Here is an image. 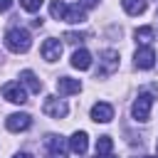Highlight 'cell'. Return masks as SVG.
Instances as JSON below:
<instances>
[{"label":"cell","mask_w":158,"mask_h":158,"mask_svg":"<svg viewBox=\"0 0 158 158\" xmlns=\"http://www.w3.org/2000/svg\"><path fill=\"white\" fill-rule=\"evenodd\" d=\"M49 12H52V17L64 20V22H72V25H79V22L86 20V12H84L81 5H64V2H59V0H54V2L49 5Z\"/></svg>","instance_id":"cell-1"},{"label":"cell","mask_w":158,"mask_h":158,"mask_svg":"<svg viewBox=\"0 0 158 158\" xmlns=\"http://www.w3.org/2000/svg\"><path fill=\"white\" fill-rule=\"evenodd\" d=\"M5 47H7L10 52H15V54H25V52L32 47V37H30V32L22 30V27H10V30L5 32Z\"/></svg>","instance_id":"cell-2"},{"label":"cell","mask_w":158,"mask_h":158,"mask_svg":"<svg viewBox=\"0 0 158 158\" xmlns=\"http://www.w3.org/2000/svg\"><path fill=\"white\" fill-rule=\"evenodd\" d=\"M151 106H153V96L146 94V91H141L138 99H136L133 106H131V116H133L136 121H148V116H151Z\"/></svg>","instance_id":"cell-3"},{"label":"cell","mask_w":158,"mask_h":158,"mask_svg":"<svg viewBox=\"0 0 158 158\" xmlns=\"http://www.w3.org/2000/svg\"><path fill=\"white\" fill-rule=\"evenodd\" d=\"M44 148H47L44 158H67V141L62 136H57V133H47Z\"/></svg>","instance_id":"cell-4"},{"label":"cell","mask_w":158,"mask_h":158,"mask_svg":"<svg viewBox=\"0 0 158 158\" xmlns=\"http://www.w3.org/2000/svg\"><path fill=\"white\" fill-rule=\"evenodd\" d=\"M42 111H44L47 116H52V118H64L67 111H69V106H67L62 99H57V96H47L44 104H42Z\"/></svg>","instance_id":"cell-5"},{"label":"cell","mask_w":158,"mask_h":158,"mask_svg":"<svg viewBox=\"0 0 158 158\" xmlns=\"http://www.w3.org/2000/svg\"><path fill=\"white\" fill-rule=\"evenodd\" d=\"M99 62H101V67H99V77H109L111 72L118 69V52H116V49H104Z\"/></svg>","instance_id":"cell-6"},{"label":"cell","mask_w":158,"mask_h":158,"mask_svg":"<svg viewBox=\"0 0 158 158\" xmlns=\"http://www.w3.org/2000/svg\"><path fill=\"white\" fill-rule=\"evenodd\" d=\"M2 99L12 101V104H25V101H27V91L22 89L20 81H7V84L2 86Z\"/></svg>","instance_id":"cell-7"},{"label":"cell","mask_w":158,"mask_h":158,"mask_svg":"<svg viewBox=\"0 0 158 158\" xmlns=\"http://www.w3.org/2000/svg\"><path fill=\"white\" fill-rule=\"evenodd\" d=\"M5 126H7V131H12V133L27 131V128L32 126V116H30V114H10V116L5 118Z\"/></svg>","instance_id":"cell-8"},{"label":"cell","mask_w":158,"mask_h":158,"mask_svg":"<svg viewBox=\"0 0 158 158\" xmlns=\"http://www.w3.org/2000/svg\"><path fill=\"white\" fill-rule=\"evenodd\" d=\"M133 62H136L138 69H151V67L156 64V52H153V47H141V49H136Z\"/></svg>","instance_id":"cell-9"},{"label":"cell","mask_w":158,"mask_h":158,"mask_svg":"<svg viewBox=\"0 0 158 158\" xmlns=\"http://www.w3.org/2000/svg\"><path fill=\"white\" fill-rule=\"evenodd\" d=\"M42 57H44L47 62H57V59L62 57V42L54 40V37L44 40V42H42Z\"/></svg>","instance_id":"cell-10"},{"label":"cell","mask_w":158,"mask_h":158,"mask_svg":"<svg viewBox=\"0 0 158 158\" xmlns=\"http://www.w3.org/2000/svg\"><path fill=\"white\" fill-rule=\"evenodd\" d=\"M91 118H94L96 123H109V121L114 118V106H111V104H104V101L94 104V106H91Z\"/></svg>","instance_id":"cell-11"},{"label":"cell","mask_w":158,"mask_h":158,"mask_svg":"<svg viewBox=\"0 0 158 158\" xmlns=\"http://www.w3.org/2000/svg\"><path fill=\"white\" fill-rule=\"evenodd\" d=\"M57 91H59L62 96L79 94V91H81V84H79V79H72V77H59V79H57Z\"/></svg>","instance_id":"cell-12"},{"label":"cell","mask_w":158,"mask_h":158,"mask_svg":"<svg viewBox=\"0 0 158 158\" xmlns=\"http://www.w3.org/2000/svg\"><path fill=\"white\" fill-rule=\"evenodd\" d=\"M69 148H72L77 156H84L86 148H89V136H86L84 131H74L72 138H69Z\"/></svg>","instance_id":"cell-13"},{"label":"cell","mask_w":158,"mask_h":158,"mask_svg":"<svg viewBox=\"0 0 158 158\" xmlns=\"http://www.w3.org/2000/svg\"><path fill=\"white\" fill-rule=\"evenodd\" d=\"M72 67H74V69H81V72L89 69V67H91V54H89L86 49H77V52L72 54Z\"/></svg>","instance_id":"cell-14"},{"label":"cell","mask_w":158,"mask_h":158,"mask_svg":"<svg viewBox=\"0 0 158 158\" xmlns=\"http://www.w3.org/2000/svg\"><path fill=\"white\" fill-rule=\"evenodd\" d=\"M20 81H22V84H27V86H30V91H35V94H40V91H42V81L37 79V74H35L32 69L20 72Z\"/></svg>","instance_id":"cell-15"},{"label":"cell","mask_w":158,"mask_h":158,"mask_svg":"<svg viewBox=\"0 0 158 158\" xmlns=\"http://www.w3.org/2000/svg\"><path fill=\"white\" fill-rule=\"evenodd\" d=\"M121 5L128 15H143L146 12V0H121Z\"/></svg>","instance_id":"cell-16"},{"label":"cell","mask_w":158,"mask_h":158,"mask_svg":"<svg viewBox=\"0 0 158 158\" xmlns=\"http://www.w3.org/2000/svg\"><path fill=\"white\" fill-rule=\"evenodd\" d=\"M111 148H114L111 136H99L96 138V153H111Z\"/></svg>","instance_id":"cell-17"},{"label":"cell","mask_w":158,"mask_h":158,"mask_svg":"<svg viewBox=\"0 0 158 158\" xmlns=\"http://www.w3.org/2000/svg\"><path fill=\"white\" fill-rule=\"evenodd\" d=\"M136 40H138L141 44H148V42L153 40V27H138V30H136Z\"/></svg>","instance_id":"cell-18"},{"label":"cell","mask_w":158,"mask_h":158,"mask_svg":"<svg viewBox=\"0 0 158 158\" xmlns=\"http://www.w3.org/2000/svg\"><path fill=\"white\" fill-rule=\"evenodd\" d=\"M42 2H44V0H20V5H22L27 12H37V10L42 7Z\"/></svg>","instance_id":"cell-19"},{"label":"cell","mask_w":158,"mask_h":158,"mask_svg":"<svg viewBox=\"0 0 158 158\" xmlns=\"http://www.w3.org/2000/svg\"><path fill=\"white\" fill-rule=\"evenodd\" d=\"M64 40H67V42H72V44H77V42H81V40H84V35H79V32H64Z\"/></svg>","instance_id":"cell-20"},{"label":"cell","mask_w":158,"mask_h":158,"mask_svg":"<svg viewBox=\"0 0 158 158\" xmlns=\"http://www.w3.org/2000/svg\"><path fill=\"white\" fill-rule=\"evenodd\" d=\"M12 7V0H0V12H7Z\"/></svg>","instance_id":"cell-21"},{"label":"cell","mask_w":158,"mask_h":158,"mask_svg":"<svg viewBox=\"0 0 158 158\" xmlns=\"http://www.w3.org/2000/svg\"><path fill=\"white\" fill-rule=\"evenodd\" d=\"M79 2H81V7L86 10V7H94V5L99 2V0H79Z\"/></svg>","instance_id":"cell-22"},{"label":"cell","mask_w":158,"mask_h":158,"mask_svg":"<svg viewBox=\"0 0 158 158\" xmlns=\"http://www.w3.org/2000/svg\"><path fill=\"white\" fill-rule=\"evenodd\" d=\"M94 158H114V156H111V153H96Z\"/></svg>","instance_id":"cell-23"},{"label":"cell","mask_w":158,"mask_h":158,"mask_svg":"<svg viewBox=\"0 0 158 158\" xmlns=\"http://www.w3.org/2000/svg\"><path fill=\"white\" fill-rule=\"evenodd\" d=\"M12 158H32L30 153H17V156H12Z\"/></svg>","instance_id":"cell-24"},{"label":"cell","mask_w":158,"mask_h":158,"mask_svg":"<svg viewBox=\"0 0 158 158\" xmlns=\"http://www.w3.org/2000/svg\"><path fill=\"white\" fill-rule=\"evenodd\" d=\"M156 151H158V141H156Z\"/></svg>","instance_id":"cell-25"},{"label":"cell","mask_w":158,"mask_h":158,"mask_svg":"<svg viewBox=\"0 0 158 158\" xmlns=\"http://www.w3.org/2000/svg\"><path fill=\"white\" fill-rule=\"evenodd\" d=\"M146 158H151V156H146Z\"/></svg>","instance_id":"cell-26"}]
</instances>
